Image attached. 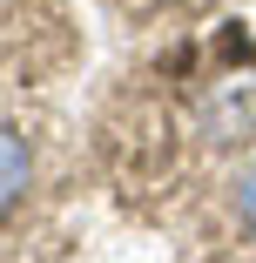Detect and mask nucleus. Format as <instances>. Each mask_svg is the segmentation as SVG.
I'll list each match as a JSON object with an SVG mask.
<instances>
[{
    "instance_id": "1",
    "label": "nucleus",
    "mask_w": 256,
    "mask_h": 263,
    "mask_svg": "<svg viewBox=\"0 0 256 263\" xmlns=\"http://www.w3.org/2000/svg\"><path fill=\"white\" fill-rule=\"evenodd\" d=\"M27 176H34V155H27V142H21V128H7L0 122V216L27 196Z\"/></svg>"
},
{
    "instance_id": "2",
    "label": "nucleus",
    "mask_w": 256,
    "mask_h": 263,
    "mask_svg": "<svg viewBox=\"0 0 256 263\" xmlns=\"http://www.w3.org/2000/svg\"><path fill=\"white\" fill-rule=\"evenodd\" d=\"M236 209H243V223H249V236H256V169H243V182H236Z\"/></svg>"
}]
</instances>
